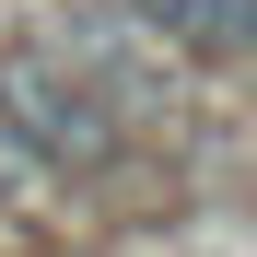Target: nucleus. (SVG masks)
I'll return each mask as SVG.
<instances>
[{
  "mask_svg": "<svg viewBox=\"0 0 257 257\" xmlns=\"http://www.w3.org/2000/svg\"><path fill=\"white\" fill-rule=\"evenodd\" d=\"M141 35H164V47L187 59H245L257 47V0H117Z\"/></svg>",
  "mask_w": 257,
  "mask_h": 257,
  "instance_id": "1",
  "label": "nucleus"
}]
</instances>
